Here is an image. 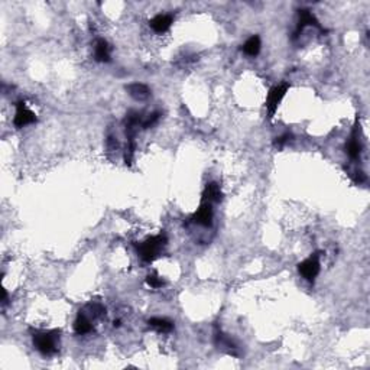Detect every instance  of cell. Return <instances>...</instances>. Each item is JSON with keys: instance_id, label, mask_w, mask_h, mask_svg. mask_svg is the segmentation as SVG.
I'll use <instances>...</instances> for the list:
<instances>
[{"instance_id": "6da1fadb", "label": "cell", "mask_w": 370, "mask_h": 370, "mask_svg": "<svg viewBox=\"0 0 370 370\" xmlns=\"http://www.w3.org/2000/svg\"><path fill=\"white\" fill-rule=\"evenodd\" d=\"M33 346L38 352H41L45 356L55 355L58 350V342H59V331H36L33 334Z\"/></svg>"}, {"instance_id": "7a4b0ae2", "label": "cell", "mask_w": 370, "mask_h": 370, "mask_svg": "<svg viewBox=\"0 0 370 370\" xmlns=\"http://www.w3.org/2000/svg\"><path fill=\"white\" fill-rule=\"evenodd\" d=\"M167 242H168L167 236L161 233V234L152 236V237L146 239L143 243H141L138 247V252L145 262H152L159 256L162 249L167 246Z\"/></svg>"}, {"instance_id": "3957f363", "label": "cell", "mask_w": 370, "mask_h": 370, "mask_svg": "<svg viewBox=\"0 0 370 370\" xmlns=\"http://www.w3.org/2000/svg\"><path fill=\"white\" fill-rule=\"evenodd\" d=\"M288 88H289L288 84H278V86L272 87L269 90L268 97H266V109H268L269 117H272L275 114V112L278 110V106L285 97Z\"/></svg>"}, {"instance_id": "277c9868", "label": "cell", "mask_w": 370, "mask_h": 370, "mask_svg": "<svg viewBox=\"0 0 370 370\" xmlns=\"http://www.w3.org/2000/svg\"><path fill=\"white\" fill-rule=\"evenodd\" d=\"M299 273L310 282H313L317 278V275L320 273V255L314 253L313 256L305 259L302 263H299L298 266Z\"/></svg>"}, {"instance_id": "5b68a950", "label": "cell", "mask_w": 370, "mask_h": 370, "mask_svg": "<svg viewBox=\"0 0 370 370\" xmlns=\"http://www.w3.org/2000/svg\"><path fill=\"white\" fill-rule=\"evenodd\" d=\"M36 122V116L32 110H29L25 104V101H19L16 104V114H14L13 123L16 128H23L26 125L35 123Z\"/></svg>"}, {"instance_id": "8992f818", "label": "cell", "mask_w": 370, "mask_h": 370, "mask_svg": "<svg viewBox=\"0 0 370 370\" xmlns=\"http://www.w3.org/2000/svg\"><path fill=\"white\" fill-rule=\"evenodd\" d=\"M191 221L195 223V224H199V226H204V227L211 226V223H213V208H211V204L202 201L198 210L191 217Z\"/></svg>"}, {"instance_id": "52a82bcc", "label": "cell", "mask_w": 370, "mask_h": 370, "mask_svg": "<svg viewBox=\"0 0 370 370\" xmlns=\"http://www.w3.org/2000/svg\"><path fill=\"white\" fill-rule=\"evenodd\" d=\"M172 22H174V17L171 14H158L149 22V25L157 33H164L171 28Z\"/></svg>"}, {"instance_id": "ba28073f", "label": "cell", "mask_w": 370, "mask_h": 370, "mask_svg": "<svg viewBox=\"0 0 370 370\" xmlns=\"http://www.w3.org/2000/svg\"><path fill=\"white\" fill-rule=\"evenodd\" d=\"M299 20H298V25H297V35H298L301 30H304V28H307V26H317V28H321L320 26V23H318V20L315 19V16H314L310 10H307V9H302V10H299Z\"/></svg>"}, {"instance_id": "9c48e42d", "label": "cell", "mask_w": 370, "mask_h": 370, "mask_svg": "<svg viewBox=\"0 0 370 370\" xmlns=\"http://www.w3.org/2000/svg\"><path fill=\"white\" fill-rule=\"evenodd\" d=\"M221 199V189H220V185L215 184V183H210V184L205 185V189L202 192V201L204 202H215V201H220Z\"/></svg>"}, {"instance_id": "30bf717a", "label": "cell", "mask_w": 370, "mask_h": 370, "mask_svg": "<svg viewBox=\"0 0 370 370\" xmlns=\"http://www.w3.org/2000/svg\"><path fill=\"white\" fill-rule=\"evenodd\" d=\"M126 90L129 91V94L133 97L135 100H146L149 96H151V91L149 88L145 86V84H141V83H133V84H129L126 87Z\"/></svg>"}, {"instance_id": "8fae6325", "label": "cell", "mask_w": 370, "mask_h": 370, "mask_svg": "<svg viewBox=\"0 0 370 370\" xmlns=\"http://www.w3.org/2000/svg\"><path fill=\"white\" fill-rule=\"evenodd\" d=\"M74 330L77 334H87L93 330L91 321L88 320V317L84 311H80V314L77 315V320L74 323Z\"/></svg>"}, {"instance_id": "7c38bea8", "label": "cell", "mask_w": 370, "mask_h": 370, "mask_svg": "<svg viewBox=\"0 0 370 370\" xmlns=\"http://www.w3.org/2000/svg\"><path fill=\"white\" fill-rule=\"evenodd\" d=\"M215 343H217L221 349H224L228 355L237 356V347H236V344L231 342V339H228L226 334H223L221 331H217V333H215Z\"/></svg>"}, {"instance_id": "4fadbf2b", "label": "cell", "mask_w": 370, "mask_h": 370, "mask_svg": "<svg viewBox=\"0 0 370 370\" xmlns=\"http://www.w3.org/2000/svg\"><path fill=\"white\" fill-rule=\"evenodd\" d=\"M94 57L99 62H109L110 61V46L107 41L99 39L96 42V49H94Z\"/></svg>"}, {"instance_id": "5bb4252c", "label": "cell", "mask_w": 370, "mask_h": 370, "mask_svg": "<svg viewBox=\"0 0 370 370\" xmlns=\"http://www.w3.org/2000/svg\"><path fill=\"white\" fill-rule=\"evenodd\" d=\"M259 51H260V38L257 35L250 36L243 45V52L249 57H256Z\"/></svg>"}, {"instance_id": "9a60e30c", "label": "cell", "mask_w": 370, "mask_h": 370, "mask_svg": "<svg viewBox=\"0 0 370 370\" xmlns=\"http://www.w3.org/2000/svg\"><path fill=\"white\" fill-rule=\"evenodd\" d=\"M346 149H347V154H349V157L352 158V159H356V158H359V155H360L362 146H360L359 138H357V128L355 129V132H353L350 141L347 143Z\"/></svg>"}, {"instance_id": "2e32d148", "label": "cell", "mask_w": 370, "mask_h": 370, "mask_svg": "<svg viewBox=\"0 0 370 370\" xmlns=\"http://www.w3.org/2000/svg\"><path fill=\"white\" fill-rule=\"evenodd\" d=\"M148 324L152 328L158 330L159 333H168V331H171L172 328H174V324H172L171 321H168L165 318H151L148 321Z\"/></svg>"}, {"instance_id": "e0dca14e", "label": "cell", "mask_w": 370, "mask_h": 370, "mask_svg": "<svg viewBox=\"0 0 370 370\" xmlns=\"http://www.w3.org/2000/svg\"><path fill=\"white\" fill-rule=\"evenodd\" d=\"M158 119H159V113H158V112H155V113L148 114V116H146V119H143L142 126L145 129L151 128V126H154V125L157 123Z\"/></svg>"}, {"instance_id": "ac0fdd59", "label": "cell", "mask_w": 370, "mask_h": 370, "mask_svg": "<svg viewBox=\"0 0 370 370\" xmlns=\"http://www.w3.org/2000/svg\"><path fill=\"white\" fill-rule=\"evenodd\" d=\"M88 310H90V313L93 314V317H101V315L106 314V308L103 305H100V304H90Z\"/></svg>"}, {"instance_id": "d6986e66", "label": "cell", "mask_w": 370, "mask_h": 370, "mask_svg": "<svg viewBox=\"0 0 370 370\" xmlns=\"http://www.w3.org/2000/svg\"><path fill=\"white\" fill-rule=\"evenodd\" d=\"M146 284L149 285L151 288H154V289H158V288H161V286L164 285V281H162L161 278L155 276V275H149V276L146 278Z\"/></svg>"}, {"instance_id": "ffe728a7", "label": "cell", "mask_w": 370, "mask_h": 370, "mask_svg": "<svg viewBox=\"0 0 370 370\" xmlns=\"http://www.w3.org/2000/svg\"><path fill=\"white\" fill-rule=\"evenodd\" d=\"M289 138H291V135H284V136H279V138H276V141H275V145L281 148V146H284V143L286 142V141H288Z\"/></svg>"}]
</instances>
